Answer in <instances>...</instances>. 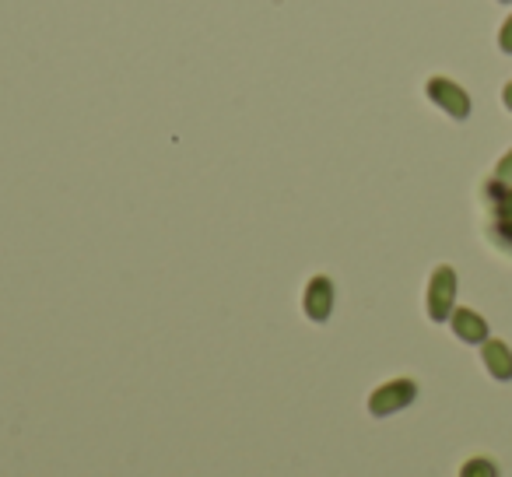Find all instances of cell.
Instances as JSON below:
<instances>
[{"label":"cell","instance_id":"obj_10","mask_svg":"<svg viewBox=\"0 0 512 477\" xmlns=\"http://www.w3.org/2000/svg\"><path fill=\"white\" fill-rule=\"evenodd\" d=\"M502 102H505V109L512 113V81H505V88H502Z\"/></svg>","mask_w":512,"mask_h":477},{"label":"cell","instance_id":"obj_8","mask_svg":"<svg viewBox=\"0 0 512 477\" xmlns=\"http://www.w3.org/2000/svg\"><path fill=\"white\" fill-rule=\"evenodd\" d=\"M495 183H512V148L505 151L502 158H498V165H495Z\"/></svg>","mask_w":512,"mask_h":477},{"label":"cell","instance_id":"obj_7","mask_svg":"<svg viewBox=\"0 0 512 477\" xmlns=\"http://www.w3.org/2000/svg\"><path fill=\"white\" fill-rule=\"evenodd\" d=\"M460 477H498V470L491 460H481V456H477V460H470L467 467L460 470Z\"/></svg>","mask_w":512,"mask_h":477},{"label":"cell","instance_id":"obj_6","mask_svg":"<svg viewBox=\"0 0 512 477\" xmlns=\"http://www.w3.org/2000/svg\"><path fill=\"white\" fill-rule=\"evenodd\" d=\"M330 302H334V292H330V281H313V288H309L306 295V306H309V316H316V320H323V316L330 313Z\"/></svg>","mask_w":512,"mask_h":477},{"label":"cell","instance_id":"obj_1","mask_svg":"<svg viewBox=\"0 0 512 477\" xmlns=\"http://www.w3.org/2000/svg\"><path fill=\"white\" fill-rule=\"evenodd\" d=\"M456 309V271L453 267H435L428 281V316L435 323H446Z\"/></svg>","mask_w":512,"mask_h":477},{"label":"cell","instance_id":"obj_2","mask_svg":"<svg viewBox=\"0 0 512 477\" xmlns=\"http://www.w3.org/2000/svg\"><path fill=\"white\" fill-rule=\"evenodd\" d=\"M425 92H428V99H432L435 106H439L446 116H453V120H467V116H470V95L463 92V88L456 85V81H449V78H428Z\"/></svg>","mask_w":512,"mask_h":477},{"label":"cell","instance_id":"obj_9","mask_svg":"<svg viewBox=\"0 0 512 477\" xmlns=\"http://www.w3.org/2000/svg\"><path fill=\"white\" fill-rule=\"evenodd\" d=\"M498 50L509 53V57H512V15L505 18L502 29H498Z\"/></svg>","mask_w":512,"mask_h":477},{"label":"cell","instance_id":"obj_4","mask_svg":"<svg viewBox=\"0 0 512 477\" xmlns=\"http://www.w3.org/2000/svg\"><path fill=\"white\" fill-rule=\"evenodd\" d=\"M481 362H484V369L498 379V383H509L512 379V351L505 341H491L488 337V341L481 344Z\"/></svg>","mask_w":512,"mask_h":477},{"label":"cell","instance_id":"obj_5","mask_svg":"<svg viewBox=\"0 0 512 477\" xmlns=\"http://www.w3.org/2000/svg\"><path fill=\"white\" fill-rule=\"evenodd\" d=\"M411 397H414V383H407V379H400V383L383 386V390H379V397L372 400V407L386 414V411H397V407L411 404Z\"/></svg>","mask_w":512,"mask_h":477},{"label":"cell","instance_id":"obj_11","mask_svg":"<svg viewBox=\"0 0 512 477\" xmlns=\"http://www.w3.org/2000/svg\"><path fill=\"white\" fill-rule=\"evenodd\" d=\"M498 4H512V0H498Z\"/></svg>","mask_w":512,"mask_h":477},{"label":"cell","instance_id":"obj_3","mask_svg":"<svg viewBox=\"0 0 512 477\" xmlns=\"http://www.w3.org/2000/svg\"><path fill=\"white\" fill-rule=\"evenodd\" d=\"M449 327H453V334L460 337L463 344H484L488 341V323H484V316H477L474 309H453Z\"/></svg>","mask_w":512,"mask_h":477}]
</instances>
